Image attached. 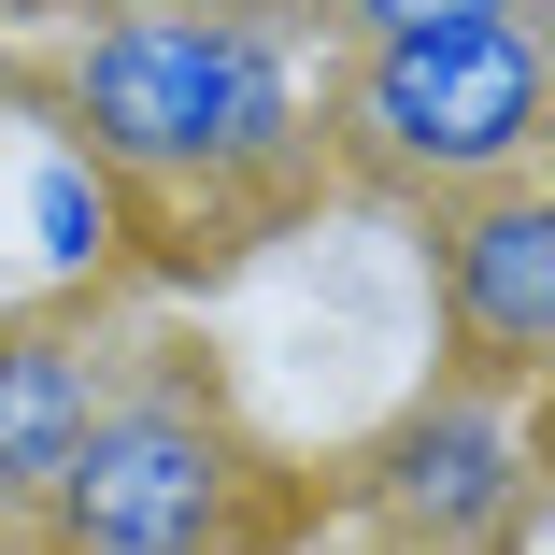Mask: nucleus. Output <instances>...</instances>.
I'll return each mask as SVG.
<instances>
[{
  "mask_svg": "<svg viewBox=\"0 0 555 555\" xmlns=\"http://www.w3.org/2000/svg\"><path fill=\"white\" fill-rule=\"evenodd\" d=\"M327 0H86L43 100L57 143L100 157L129 199L257 229L327 185Z\"/></svg>",
  "mask_w": 555,
  "mask_h": 555,
  "instance_id": "f257e3e1",
  "label": "nucleus"
},
{
  "mask_svg": "<svg viewBox=\"0 0 555 555\" xmlns=\"http://www.w3.org/2000/svg\"><path fill=\"white\" fill-rule=\"evenodd\" d=\"M327 171L399 214L541 185L555 171V0L441 29V43H357L327 72Z\"/></svg>",
  "mask_w": 555,
  "mask_h": 555,
  "instance_id": "f03ea898",
  "label": "nucleus"
},
{
  "mask_svg": "<svg viewBox=\"0 0 555 555\" xmlns=\"http://www.w3.org/2000/svg\"><path fill=\"white\" fill-rule=\"evenodd\" d=\"M285 470L243 427V399L214 385L199 343H157L115 385V413L86 427V456L43 513V555H271L285 541Z\"/></svg>",
  "mask_w": 555,
  "mask_h": 555,
  "instance_id": "7ed1b4c3",
  "label": "nucleus"
},
{
  "mask_svg": "<svg viewBox=\"0 0 555 555\" xmlns=\"http://www.w3.org/2000/svg\"><path fill=\"white\" fill-rule=\"evenodd\" d=\"M541 485H555V456H541L527 399L441 371L357 456V527H371V555H513L527 513H541Z\"/></svg>",
  "mask_w": 555,
  "mask_h": 555,
  "instance_id": "20e7f679",
  "label": "nucleus"
},
{
  "mask_svg": "<svg viewBox=\"0 0 555 555\" xmlns=\"http://www.w3.org/2000/svg\"><path fill=\"white\" fill-rule=\"evenodd\" d=\"M143 357V327L115 299H29V313H0V541H43L72 456H86V427L115 413Z\"/></svg>",
  "mask_w": 555,
  "mask_h": 555,
  "instance_id": "39448f33",
  "label": "nucleus"
},
{
  "mask_svg": "<svg viewBox=\"0 0 555 555\" xmlns=\"http://www.w3.org/2000/svg\"><path fill=\"white\" fill-rule=\"evenodd\" d=\"M427 299H441V357L527 399L555 371V171L427 214Z\"/></svg>",
  "mask_w": 555,
  "mask_h": 555,
  "instance_id": "423d86ee",
  "label": "nucleus"
},
{
  "mask_svg": "<svg viewBox=\"0 0 555 555\" xmlns=\"http://www.w3.org/2000/svg\"><path fill=\"white\" fill-rule=\"evenodd\" d=\"M29 257H43L57 299H100V285L129 271V185L100 171V157H72V143H43L29 157Z\"/></svg>",
  "mask_w": 555,
  "mask_h": 555,
  "instance_id": "0eeeda50",
  "label": "nucleus"
},
{
  "mask_svg": "<svg viewBox=\"0 0 555 555\" xmlns=\"http://www.w3.org/2000/svg\"><path fill=\"white\" fill-rule=\"evenodd\" d=\"M485 15H527V0H327V43H441V29H485Z\"/></svg>",
  "mask_w": 555,
  "mask_h": 555,
  "instance_id": "6e6552de",
  "label": "nucleus"
},
{
  "mask_svg": "<svg viewBox=\"0 0 555 555\" xmlns=\"http://www.w3.org/2000/svg\"><path fill=\"white\" fill-rule=\"evenodd\" d=\"M527 427H541V456H555V371H541V413H527Z\"/></svg>",
  "mask_w": 555,
  "mask_h": 555,
  "instance_id": "1a4fd4ad",
  "label": "nucleus"
},
{
  "mask_svg": "<svg viewBox=\"0 0 555 555\" xmlns=\"http://www.w3.org/2000/svg\"><path fill=\"white\" fill-rule=\"evenodd\" d=\"M271 555H299V541H271Z\"/></svg>",
  "mask_w": 555,
  "mask_h": 555,
  "instance_id": "9d476101",
  "label": "nucleus"
}]
</instances>
